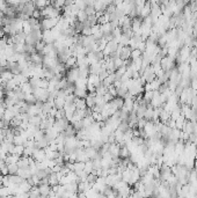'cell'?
Returning a JSON list of instances; mask_svg holds the SVG:
<instances>
[{"label": "cell", "mask_w": 197, "mask_h": 198, "mask_svg": "<svg viewBox=\"0 0 197 198\" xmlns=\"http://www.w3.org/2000/svg\"><path fill=\"white\" fill-rule=\"evenodd\" d=\"M92 28V35L95 36L98 35V34H100L101 33V26L100 24H95V26H93V27H91Z\"/></svg>", "instance_id": "obj_33"}, {"label": "cell", "mask_w": 197, "mask_h": 198, "mask_svg": "<svg viewBox=\"0 0 197 198\" xmlns=\"http://www.w3.org/2000/svg\"><path fill=\"white\" fill-rule=\"evenodd\" d=\"M65 78H66V80L69 82L74 83V82L79 79V69L77 67V69H71V70H69L66 72Z\"/></svg>", "instance_id": "obj_2"}, {"label": "cell", "mask_w": 197, "mask_h": 198, "mask_svg": "<svg viewBox=\"0 0 197 198\" xmlns=\"http://www.w3.org/2000/svg\"><path fill=\"white\" fill-rule=\"evenodd\" d=\"M11 192H9V189L7 186H0V197L1 198H6L7 196H9Z\"/></svg>", "instance_id": "obj_26"}, {"label": "cell", "mask_w": 197, "mask_h": 198, "mask_svg": "<svg viewBox=\"0 0 197 198\" xmlns=\"http://www.w3.org/2000/svg\"><path fill=\"white\" fill-rule=\"evenodd\" d=\"M28 82L30 83V86L33 87V89H36V88L40 87L41 79H40V78H37V76H31V78L29 79Z\"/></svg>", "instance_id": "obj_19"}, {"label": "cell", "mask_w": 197, "mask_h": 198, "mask_svg": "<svg viewBox=\"0 0 197 198\" xmlns=\"http://www.w3.org/2000/svg\"><path fill=\"white\" fill-rule=\"evenodd\" d=\"M31 30L33 29H31V27H30V24H29L28 20H27V21H23V33H24L26 35H28Z\"/></svg>", "instance_id": "obj_30"}, {"label": "cell", "mask_w": 197, "mask_h": 198, "mask_svg": "<svg viewBox=\"0 0 197 198\" xmlns=\"http://www.w3.org/2000/svg\"><path fill=\"white\" fill-rule=\"evenodd\" d=\"M13 78H14V74L8 70H4L1 72V74H0V79H2L4 81H7V82L9 81V80H12Z\"/></svg>", "instance_id": "obj_11"}, {"label": "cell", "mask_w": 197, "mask_h": 198, "mask_svg": "<svg viewBox=\"0 0 197 198\" xmlns=\"http://www.w3.org/2000/svg\"><path fill=\"white\" fill-rule=\"evenodd\" d=\"M65 69L66 70H71V69H77L78 67V65H77V57H73V56H71L67 60H66V63H65Z\"/></svg>", "instance_id": "obj_7"}, {"label": "cell", "mask_w": 197, "mask_h": 198, "mask_svg": "<svg viewBox=\"0 0 197 198\" xmlns=\"http://www.w3.org/2000/svg\"><path fill=\"white\" fill-rule=\"evenodd\" d=\"M74 6L79 9V11H85L86 8V1H74Z\"/></svg>", "instance_id": "obj_28"}, {"label": "cell", "mask_w": 197, "mask_h": 198, "mask_svg": "<svg viewBox=\"0 0 197 198\" xmlns=\"http://www.w3.org/2000/svg\"><path fill=\"white\" fill-rule=\"evenodd\" d=\"M114 65H115V69L117 70V69H120L121 66H123V65H125V62L124 60H122L121 58H117L114 60Z\"/></svg>", "instance_id": "obj_36"}, {"label": "cell", "mask_w": 197, "mask_h": 198, "mask_svg": "<svg viewBox=\"0 0 197 198\" xmlns=\"http://www.w3.org/2000/svg\"><path fill=\"white\" fill-rule=\"evenodd\" d=\"M44 48H45V43L43 41L38 42L37 44H36V47H35V49H36V52L37 53H41L43 52V50H44Z\"/></svg>", "instance_id": "obj_29"}, {"label": "cell", "mask_w": 197, "mask_h": 198, "mask_svg": "<svg viewBox=\"0 0 197 198\" xmlns=\"http://www.w3.org/2000/svg\"><path fill=\"white\" fill-rule=\"evenodd\" d=\"M23 152H24V146H22V145L15 146V154H16V155H19V157H22Z\"/></svg>", "instance_id": "obj_34"}, {"label": "cell", "mask_w": 197, "mask_h": 198, "mask_svg": "<svg viewBox=\"0 0 197 198\" xmlns=\"http://www.w3.org/2000/svg\"><path fill=\"white\" fill-rule=\"evenodd\" d=\"M131 52L132 50L130 49V47H123L121 50V55H120V58L124 62H127L129 58H131Z\"/></svg>", "instance_id": "obj_6"}, {"label": "cell", "mask_w": 197, "mask_h": 198, "mask_svg": "<svg viewBox=\"0 0 197 198\" xmlns=\"http://www.w3.org/2000/svg\"><path fill=\"white\" fill-rule=\"evenodd\" d=\"M33 159L36 162H43L45 160V151L44 150H35L33 154Z\"/></svg>", "instance_id": "obj_4"}, {"label": "cell", "mask_w": 197, "mask_h": 198, "mask_svg": "<svg viewBox=\"0 0 197 198\" xmlns=\"http://www.w3.org/2000/svg\"><path fill=\"white\" fill-rule=\"evenodd\" d=\"M84 171H85L87 175H89V174H92V173H93V162H92V160H88L87 162H85V169H84Z\"/></svg>", "instance_id": "obj_24"}, {"label": "cell", "mask_w": 197, "mask_h": 198, "mask_svg": "<svg viewBox=\"0 0 197 198\" xmlns=\"http://www.w3.org/2000/svg\"><path fill=\"white\" fill-rule=\"evenodd\" d=\"M8 181H9V184L20 186L24 180H23L22 177H20L19 175H8Z\"/></svg>", "instance_id": "obj_8"}, {"label": "cell", "mask_w": 197, "mask_h": 198, "mask_svg": "<svg viewBox=\"0 0 197 198\" xmlns=\"http://www.w3.org/2000/svg\"><path fill=\"white\" fill-rule=\"evenodd\" d=\"M0 175H1V168H0Z\"/></svg>", "instance_id": "obj_41"}, {"label": "cell", "mask_w": 197, "mask_h": 198, "mask_svg": "<svg viewBox=\"0 0 197 198\" xmlns=\"http://www.w3.org/2000/svg\"><path fill=\"white\" fill-rule=\"evenodd\" d=\"M42 41V31L41 30H31L26 37V44L36 47L38 42Z\"/></svg>", "instance_id": "obj_1"}, {"label": "cell", "mask_w": 197, "mask_h": 198, "mask_svg": "<svg viewBox=\"0 0 197 198\" xmlns=\"http://www.w3.org/2000/svg\"><path fill=\"white\" fill-rule=\"evenodd\" d=\"M24 102L27 103V104L31 105V104H35L36 102H37V100L33 94H29V95H26V99H24Z\"/></svg>", "instance_id": "obj_25"}, {"label": "cell", "mask_w": 197, "mask_h": 198, "mask_svg": "<svg viewBox=\"0 0 197 198\" xmlns=\"http://www.w3.org/2000/svg\"><path fill=\"white\" fill-rule=\"evenodd\" d=\"M107 89H108V93H109L110 95L114 97V99H115V97H117V89H116V88L114 87L113 85H111V86H109V87L107 88Z\"/></svg>", "instance_id": "obj_35"}, {"label": "cell", "mask_w": 197, "mask_h": 198, "mask_svg": "<svg viewBox=\"0 0 197 198\" xmlns=\"http://www.w3.org/2000/svg\"><path fill=\"white\" fill-rule=\"evenodd\" d=\"M84 169H85V163L84 162H79V161H77V162L73 163L72 171H74L75 174H79V173H81V171H84Z\"/></svg>", "instance_id": "obj_14"}, {"label": "cell", "mask_w": 197, "mask_h": 198, "mask_svg": "<svg viewBox=\"0 0 197 198\" xmlns=\"http://www.w3.org/2000/svg\"><path fill=\"white\" fill-rule=\"evenodd\" d=\"M1 175L2 176H7L8 175V167H7V164H5L4 167H1Z\"/></svg>", "instance_id": "obj_40"}, {"label": "cell", "mask_w": 197, "mask_h": 198, "mask_svg": "<svg viewBox=\"0 0 197 198\" xmlns=\"http://www.w3.org/2000/svg\"><path fill=\"white\" fill-rule=\"evenodd\" d=\"M35 9H36V7H35L34 2H33V1H27L26 5H24V7H23L22 13L24 15H27L28 18H31V15H33V13H34Z\"/></svg>", "instance_id": "obj_3"}, {"label": "cell", "mask_w": 197, "mask_h": 198, "mask_svg": "<svg viewBox=\"0 0 197 198\" xmlns=\"http://www.w3.org/2000/svg\"><path fill=\"white\" fill-rule=\"evenodd\" d=\"M20 88H21V90H22L26 95L33 94V92H34V89H33V87L30 86V83H29V82H26V83L21 85V86H20Z\"/></svg>", "instance_id": "obj_17"}, {"label": "cell", "mask_w": 197, "mask_h": 198, "mask_svg": "<svg viewBox=\"0 0 197 198\" xmlns=\"http://www.w3.org/2000/svg\"><path fill=\"white\" fill-rule=\"evenodd\" d=\"M38 191L42 197H49L51 192V186L49 184H38Z\"/></svg>", "instance_id": "obj_5"}, {"label": "cell", "mask_w": 197, "mask_h": 198, "mask_svg": "<svg viewBox=\"0 0 197 198\" xmlns=\"http://www.w3.org/2000/svg\"><path fill=\"white\" fill-rule=\"evenodd\" d=\"M8 167V175H16L17 170H19V166L17 163H13V164H7Z\"/></svg>", "instance_id": "obj_22"}, {"label": "cell", "mask_w": 197, "mask_h": 198, "mask_svg": "<svg viewBox=\"0 0 197 198\" xmlns=\"http://www.w3.org/2000/svg\"><path fill=\"white\" fill-rule=\"evenodd\" d=\"M74 105L77 109H79V110H86L87 109V105H86V101L85 100H81V99H75L74 101Z\"/></svg>", "instance_id": "obj_13"}, {"label": "cell", "mask_w": 197, "mask_h": 198, "mask_svg": "<svg viewBox=\"0 0 197 198\" xmlns=\"http://www.w3.org/2000/svg\"><path fill=\"white\" fill-rule=\"evenodd\" d=\"M87 14L85 13V11H79L78 12V14H77V20L79 21V22H81V23H84L85 21L87 20Z\"/></svg>", "instance_id": "obj_23"}, {"label": "cell", "mask_w": 197, "mask_h": 198, "mask_svg": "<svg viewBox=\"0 0 197 198\" xmlns=\"http://www.w3.org/2000/svg\"><path fill=\"white\" fill-rule=\"evenodd\" d=\"M34 2L35 7H36V9H43V8H45L48 5H50L51 2L50 1H45V0H40V1H33Z\"/></svg>", "instance_id": "obj_18"}, {"label": "cell", "mask_w": 197, "mask_h": 198, "mask_svg": "<svg viewBox=\"0 0 197 198\" xmlns=\"http://www.w3.org/2000/svg\"><path fill=\"white\" fill-rule=\"evenodd\" d=\"M48 86H49V80H46V79H41L40 87H38V88H43V89H48Z\"/></svg>", "instance_id": "obj_37"}, {"label": "cell", "mask_w": 197, "mask_h": 198, "mask_svg": "<svg viewBox=\"0 0 197 198\" xmlns=\"http://www.w3.org/2000/svg\"><path fill=\"white\" fill-rule=\"evenodd\" d=\"M31 18L35 19V20H38V21H40L41 18H42V15H41V11H40V9H35L34 13H33V15H31Z\"/></svg>", "instance_id": "obj_38"}, {"label": "cell", "mask_w": 197, "mask_h": 198, "mask_svg": "<svg viewBox=\"0 0 197 198\" xmlns=\"http://www.w3.org/2000/svg\"><path fill=\"white\" fill-rule=\"evenodd\" d=\"M143 57V52L141 51H139L138 49H136V50H132V52H131V59L134 60V59H138V58H141Z\"/></svg>", "instance_id": "obj_27"}, {"label": "cell", "mask_w": 197, "mask_h": 198, "mask_svg": "<svg viewBox=\"0 0 197 198\" xmlns=\"http://www.w3.org/2000/svg\"><path fill=\"white\" fill-rule=\"evenodd\" d=\"M75 97H78V99H81V100H85L87 97V89H80V88H75L74 93Z\"/></svg>", "instance_id": "obj_12"}, {"label": "cell", "mask_w": 197, "mask_h": 198, "mask_svg": "<svg viewBox=\"0 0 197 198\" xmlns=\"http://www.w3.org/2000/svg\"><path fill=\"white\" fill-rule=\"evenodd\" d=\"M5 111H6V107L4 104V101L0 103V119L4 118V115H5Z\"/></svg>", "instance_id": "obj_39"}, {"label": "cell", "mask_w": 197, "mask_h": 198, "mask_svg": "<svg viewBox=\"0 0 197 198\" xmlns=\"http://www.w3.org/2000/svg\"><path fill=\"white\" fill-rule=\"evenodd\" d=\"M64 133H65V136H66V138H69V137H75L77 131H75V129L73 128V125H72V124H70L69 126L65 129Z\"/></svg>", "instance_id": "obj_16"}, {"label": "cell", "mask_w": 197, "mask_h": 198, "mask_svg": "<svg viewBox=\"0 0 197 198\" xmlns=\"http://www.w3.org/2000/svg\"><path fill=\"white\" fill-rule=\"evenodd\" d=\"M19 155L16 154H8L7 155V159H6V164H13V163H17V161L20 160Z\"/></svg>", "instance_id": "obj_15"}, {"label": "cell", "mask_w": 197, "mask_h": 198, "mask_svg": "<svg viewBox=\"0 0 197 198\" xmlns=\"http://www.w3.org/2000/svg\"><path fill=\"white\" fill-rule=\"evenodd\" d=\"M63 118H65V110H64V109L57 110L56 116H55V119H56V121H59V119H63Z\"/></svg>", "instance_id": "obj_32"}, {"label": "cell", "mask_w": 197, "mask_h": 198, "mask_svg": "<svg viewBox=\"0 0 197 198\" xmlns=\"http://www.w3.org/2000/svg\"><path fill=\"white\" fill-rule=\"evenodd\" d=\"M17 166H19V168L20 169L29 168V157L22 155V157H20V160L17 161Z\"/></svg>", "instance_id": "obj_9"}, {"label": "cell", "mask_w": 197, "mask_h": 198, "mask_svg": "<svg viewBox=\"0 0 197 198\" xmlns=\"http://www.w3.org/2000/svg\"><path fill=\"white\" fill-rule=\"evenodd\" d=\"M81 36H85V37L92 36V28L91 27H84V29L81 31Z\"/></svg>", "instance_id": "obj_31"}, {"label": "cell", "mask_w": 197, "mask_h": 198, "mask_svg": "<svg viewBox=\"0 0 197 198\" xmlns=\"http://www.w3.org/2000/svg\"><path fill=\"white\" fill-rule=\"evenodd\" d=\"M53 103H55V108H56L57 110H60V109H64V105H65V100L56 97V99H55V101H53Z\"/></svg>", "instance_id": "obj_21"}, {"label": "cell", "mask_w": 197, "mask_h": 198, "mask_svg": "<svg viewBox=\"0 0 197 198\" xmlns=\"http://www.w3.org/2000/svg\"><path fill=\"white\" fill-rule=\"evenodd\" d=\"M120 157H122V160H123V159H129V157H130V151L127 150V146L121 147V150H120Z\"/></svg>", "instance_id": "obj_20"}, {"label": "cell", "mask_w": 197, "mask_h": 198, "mask_svg": "<svg viewBox=\"0 0 197 198\" xmlns=\"http://www.w3.org/2000/svg\"><path fill=\"white\" fill-rule=\"evenodd\" d=\"M27 138L24 137V136H22V134H16L15 137H14V140H13V144L15 146L17 145H24L26 144V141H27Z\"/></svg>", "instance_id": "obj_10"}]
</instances>
